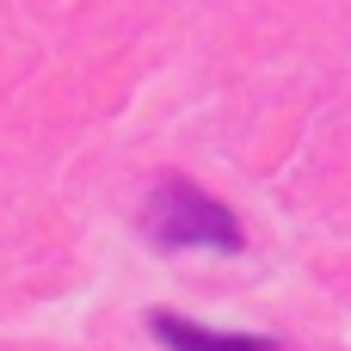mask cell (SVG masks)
<instances>
[{
    "instance_id": "obj_1",
    "label": "cell",
    "mask_w": 351,
    "mask_h": 351,
    "mask_svg": "<svg viewBox=\"0 0 351 351\" xmlns=\"http://www.w3.org/2000/svg\"><path fill=\"white\" fill-rule=\"evenodd\" d=\"M142 234L154 247H216V253H241L247 247L234 210H222L210 191H197L185 179H160L154 185V197L142 204Z\"/></svg>"
},
{
    "instance_id": "obj_2",
    "label": "cell",
    "mask_w": 351,
    "mask_h": 351,
    "mask_svg": "<svg viewBox=\"0 0 351 351\" xmlns=\"http://www.w3.org/2000/svg\"><path fill=\"white\" fill-rule=\"evenodd\" d=\"M148 327H154V339L167 351H278V339H247V333H210V327H191L185 315H173V308H154L148 315Z\"/></svg>"
}]
</instances>
